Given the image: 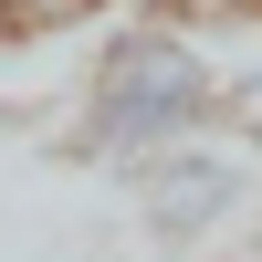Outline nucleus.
I'll return each instance as SVG.
<instances>
[{"label":"nucleus","instance_id":"f257e3e1","mask_svg":"<svg viewBox=\"0 0 262 262\" xmlns=\"http://www.w3.org/2000/svg\"><path fill=\"white\" fill-rule=\"evenodd\" d=\"M221 95H231V74L210 63V42L168 32V21H126V32H105V53L84 63L63 158L105 168V179H137L147 158L210 137V126H221Z\"/></svg>","mask_w":262,"mask_h":262},{"label":"nucleus","instance_id":"7ed1b4c3","mask_svg":"<svg viewBox=\"0 0 262 262\" xmlns=\"http://www.w3.org/2000/svg\"><path fill=\"white\" fill-rule=\"evenodd\" d=\"M95 11H126V0H0L11 32H63V21H95Z\"/></svg>","mask_w":262,"mask_h":262},{"label":"nucleus","instance_id":"39448f33","mask_svg":"<svg viewBox=\"0 0 262 262\" xmlns=\"http://www.w3.org/2000/svg\"><path fill=\"white\" fill-rule=\"evenodd\" d=\"M200 262H262V252H252V242H242V252H200Z\"/></svg>","mask_w":262,"mask_h":262},{"label":"nucleus","instance_id":"20e7f679","mask_svg":"<svg viewBox=\"0 0 262 262\" xmlns=\"http://www.w3.org/2000/svg\"><path fill=\"white\" fill-rule=\"evenodd\" d=\"M221 126L242 147H262V63H242V74H231V95H221Z\"/></svg>","mask_w":262,"mask_h":262},{"label":"nucleus","instance_id":"f03ea898","mask_svg":"<svg viewBox=\"0 0 262 262\" xmlns=\"http://www.w3.org/2000/svg\"><path fill=\"white\" fill-rule=\"evenodd\" d=\"M126 200H137V231H147L158 252H189V262H200V252H210V231L242 221L252 168L231 158V147L189 137V147H168V158H147L137 179H126Z\"/></svg>","mask_w":262,"mask_h":262}]
</instances>
